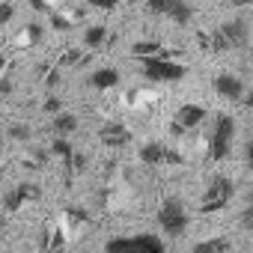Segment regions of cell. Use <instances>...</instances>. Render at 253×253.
I'll return each instance as SVG.
<instances>
[{"label":"cell","instance_id":"6da1fadb","mask_svg":"<svg viewBox=\"0 0 253 253\" xmlns=\"http://www.w3.org/2000/svg\"><path fill=\"white\" fill-rule=\"evenodd\" d=\"M247 39H250V30H247V21H244V18H232V21L220 24V27L211 33V39H209V33H203V45H211L214 51L244 48Z\"/></svg>","mask_w":253,"mask_h":253},{"label":"cell","instance_id":"7a4b0ae2","mask_svg":"<svg viewBox=\"0 0 253 253\" xmlns=\"http://www.w3.org/2000/svg\"><path fill=\"white\" fill-rule=\"evenodd\" d=\"M140 66H143V78H146L149 84H179V81L188 75V69H185L182 63L170 60V54H161V57H143Z\"/></svg>","mask_w":253,"mask_h":253},{"label":"cell","instance_id":"3957f363","mask_svg":"<svg viewBox=\"0 0 253 253\" xmlns=\"http://www.w3.org/2000/svg\"><path fill=\"white\" fill-rule=\"evenodd\" d=\"M104 253H167L164 241L152 232L143 235H119L104 244Z\"/></svg>","mask_w":253,"mask_h":253},{"label":"cell","instance_id":"277c9868","mask_svg":"<svg viewBox=\"0 0 253 253\" xmlns=\"http://www.w3.org/2000/svg\"><path fill=\"white\" fill-rule=\"evenodd\" d=\"M232 143H235V119L220 113L214 119V131L209 137V158L211 161H226L229 152H232Z\"/></svg>","mask_w":253,"mask_h":253},{"label":"cell","instance_id":"5b68a950","mask_svg":"<svg viewBox=\"0 0 253 253\" xmlns=\"http://www.w3.org/2000/svg\"><path fill=\"white\" fill-rule=\"evenodd\" d=\"M232 197H235V185H232V179H226V176H214V179L209 182L206 194H203L200 211H203V214L220 211V209H226V206L232 203Z\"/></svg>","mask_w":253,"mask_h":253},{"label":"cell","instance_id":"8992f818","mask_svg":"<svg viewBox=\"0 0 253 253\" xmlns=\"http://www.w3.org/2000/svg\"><path fill=\"white\" fill-rule=\"evenodd\" d=\"M158 226H161L170 238H176V235H182V232L188 229V211H185L182 200L170 197L167 203H161V209H158Z\"/></svg>","mask_w":253,"mask_h":253},{"label":"cell","instance_id":"52a82bcc","mask_svg":"<svg viewBox=\"0 0 253 253\" xmlns=\"http://www.w3.org/2000/svg\"><path fill=\"white\" fill-rule=\"evenodd\" d=\"M146 9L152 15H161V18H170L176 24H191L194 21V6L188 0H146Z\"/></svg>","mask_w":253,"mask_h":253},{"label":"cell","instance_id":"ba28073f","mask_svg":"<svg viewBox=\"0 0 253 253\" xmlns=\"http://www.w3.org/2000/svg\"><path fill=\"white\" fill-rule=\"evenodd\" d=\"M206 107L203 104H182L176 119H173V134H185V131H194L197 125L206 119Z\"/></svg>","mask_w":253,"mask_h":253},{"label":"cell","instance_id":"9c48e42d","mask_svg":"<svg viewBox=\"0 0 253 253\" xmlns=\"http://www.w3.org/2000/svg\"><path fill=\"white\" fill-rule=\"evenodd\" d=\"M211 84H214V92H217L220 98H226V101H241V98L247 95V86H244V81H241L238 75L223 72V75H217Z\"/></svg>","mask_w":253,"mask_h":253},{"label":"cell","instance_id":"30bf717a","mask_svg":"<svg viewBox=\"0 0 253 253\" xmlns=\"http://www.w3.org/2000/svg\"><path fill=\"white\" fill-rule=\"evenodd\" d=\"M140 161H143V164H182L185 158H182L176 149L164 146V143H146V146L140 149Z\"/></svg>","mask_w":253,"mask_h":253},{"label":"cell","instance_id":"8fae6325","mask_svg":"<svg viewBox=\"0 0 253 253\" xmlns=\"http://www.w3.org/2000/svg\"><path fill=\"white\" fill-rule=\"evenodd\" d=\"M39 194H42V188H39V185H33V182H21L15 191H9V194H6V209H9V211H18L24 203L39 200Z\"/></svg>","mask_w":253,"mask_h":253},{"label":"cell","instance_id":"7c38bea8","mask_svg":"<svg viewBox=\"0 0 253 253\" xmlns=\"http://www.w3.org/2000/svg\"><path fill=\"white\" fill-rule=\"evenodd\" d=\"M101 143L104 146H110V149H119V146H125L131 140V131H128V125H122V122H107L104 128H101Z\"/></svg>","mask_w":253,"mask_h":253},{"label":"cell","instance_id":"4fadbf2b","mask_svg":"<svg viewBox=\"0 0 253 253\" xmlns=\"http://www.w3.org/2000/svg\"><path fill=\"white\" fill-rule=\"evenodd\" d=\"M119 72L116 69H95L89 78H86V84L92 86V89H113V86H119Z\"/></svg>","mask_w":253,"mask_h":253},{"label":"cell","instance_id":"5bb4252c","mask_svg":"<svg viewBox=\"0 0 253 253\" xmlns=\"http://www.w3.org/2000/svg\"><path fill=\"white\" fill-rule=\"evenodd\" d=\"M75 128H78V116L75 113H57L54 116V131H57V137H69Z\"/></svg>","mask_w":253,"mask_h":253},{"label":"cell","instance_id":"9a60e30c","mask_svg":"<svg viewBox=\"0 0 253 253\" xmlns=\"http://www.w3.org/2000/svg\"><path fill=\"white\" fill-rule=\"evenodd\" d=\"M104 42H107V27L95 24V27H86V30H84V45H86V48L98 51V48H101Z\"/></svg>","mask_w":253,"mask_h":253},{"label":"cell","instance_id":"2e32d148","mask_svg":"<svg viewBox=\"0 0 253 253\" xmlns=\"http://www.w3.org/2000/svg\"><path fill=\"white\" fill-rule=\"evenodd\" d=\"M51 155H57L60 161H66V167H72V158H75V149L66 137H54L51 140Z\"/></svg>","mask_w":253,"mask_h":253},{"label":"cell","instance_id":"e0dca14e","mask_svg":"<svg viewBox=\"0 0 253 253\" xmlns=\"http://www.w3.org/2000/svg\"><path fill=\"white\" fill-rule=\"evenodd\" d=\"M226 250H229L226 238H206V241L194 244V253H226Z\"/></svg>","mask_w":253,"mask_h":253},{"label":"cell","instance_id":"ac0fdd59","mask_svg":"<svg viewBox=\"0 0 253 253\" xmlns=\"http://www.w3.org/2000/svg\"><path fill=\"white\" fill-rule=\"evenodd\" d=\"M131 54L143 60V57H161V54H167V51H164V45H161V42H134Z\"/></svg>","mask_w":253,"mask_h":253},{"label":"cell","instance_id":"d6986e66","mask_svg":"<svg viewBox=\"0 0 253 253\" xmlns=\"http://www.w3.org/2000/svg\"><path fill=\"white\" fill-rule=\"evenodd\" d=\"M9 137L12 140H30V125H21V122H15V125H9Z\"/></svg>","mask_w":253,"mask_h":253},{"label":"cell","instance_id":"ffe728a7","mask_svg":"<svg viewBox=\"0 0 253 253\" xmlns=\"http://www.w3.org/2000/svg\"><path fill=\"white\" fill-rule=\"evenodd\" d=\"M12 15H15V6L3 0V3H0V27H6V24L12 21Z\"/></svg>","mask_w":253,"mask_h":253},{"label":"cell","instance_id":"44dd1931","mask_svg":"<svg viewBox=\"0 0 253 253\" xmlns=\"http://www.w3.org/2000/svg\"><path fill=\"white\" fill-rule=\"evenodd\" d=\"M81 63H84V54L81 51H66L63 60H60V66H81Z\"/></svg>","mask_w":253,"mask_h":253},{"label":"cell","instance_id":"7402d4cb","mask_svg":"<svg viewBox=\"0 0 253 253\" xmlns=\"http://www.w3.org/2000/svg\"><path fill=\"white\" fill-rule=\"evenodd\" d=\"M42 110H45V113H51V116H57V113H63V101L51 95V98H45V104H42Z\"/></svg>","mask_w":253,"mask_h":253},{"label":"cell","instance_id":"603a6c76","mask_svg":"<svg viewBox=\"0 0 253 253\" xmlns=\"http://www.w3.org/2000/svg\"><path fill=\"white\" fill-rule=\"evenodd\" d=\"M89 6H95V9H104V12H110V9H116L119 6V0H86Z\"/></svg>","mask_w":253,"mask_h":253},{"label":"cell","instance_id":"cb8c5ba5","mask_svg":"<svg viewBox=\"0 0 253 253\" xmlns=\"http://www.w3.org/2000/svg\"><path fill=\"white\" fill-rule=\"evenodd\" d=\"M241 220H244V226H247V229H253V200H250V203H247V209L241 211Z\"/></svg>","mask_w":253,"mask_h":253},{"label":"cell","instance_id":"d4e9b609","mask_svg":"<svg viewBox=\"0 0 253 253\" xmlns=\"http://www.w3.org/2000/svg\"><path fill=\"white\" fill-rule=\"evenodd\" d=\"M57 84H60V69H51V72H48V78H45V86H48V89H54Z\"/></svg>","mask_w":253,"mask_h":253},{"label":"cell","instance_id":"484cf974","mask_svg":"<svg viewBox=\"0 0 253 253\" xmlns=\"http://www.w3.org/2000/svg\"><path fill=\"white\" fill-rule=\"evenodd\" d=\"M48 18H51V24H54V27H57V30H66V27H69V21H66V18H60V15H57V12H51V15H48Z\"/></svg>","mask_w":253,"mask_h":253},{"label":"cell","instance_id":"4316f807","mask_svg":"<svg viewBox=\"0 0 253 253\" xmlns=\"http://www.w3.org/2000/svg\"><path fill=\"white\" fill-rule=\"evenodd\" d=\"M27 33H30V42H39V39H42V27H39V24H30Z\"/></svg>","mask_w":253,"mask_h":253},{"label":"cell","instance_id":"83f0119b","mask_svg":"<svg viewBox=\"0 0 253 253\" xmlns=\"http://www.w3.org/2000/svg\"><path fill=\"white\" fill-rule=\"evenodd\" d=\"M12 92V81L9 78H0V95H9Z\"/></svg>","mask_w":253,"mask_h":253},{"label":"cell","instance_id":"f1b7e54d","mask_svg":"<svg viewBox=\"0 0 253 253\" xmlns=\"http://www.w3.org/2000/svg\"><path fill=\"white\" fill-rule=\"evenodd\" d=\"M33 6H36V9H42V12H48V15L54 12V9H51V6L45 3V0H33Z\"/></svg>","mask_w":253,"mask_h":253},{"label":"cell","instance_id":"f546056e","mask_svg":"<svg viewBox=\"0 0 253 253\" xmlns=\"http://www.w3.org/2000/svg\"><path fill=\"white\" fill-rule=\"evenodd\" d=\"M247 167L253 170V137H250V143H247Z\"/></svg>","mask_w":253,"mask_h":253},{"label":"cell","instance_id":"4dcf8cb0","mask_svg":"<svg viewBox=\"0 0 253 253\" xmlns=\"http://www.w3.org/2000/svg\"><path fill=\"white\" fill-rule=\"evenodd\" d=\"M232 6H253V0H229Z\"/></svg>","mask_w":253,"mask_h":253},{"label":"cell","instance_id":"1f68e13d","mask_svg":"<svg viewBox=\"0 0 253 253\" xmlns=\"http://www.w3.org/2000/svg\"><path fill=\"white\" fill-rule=\"evenodd\" d=\"M6 69V60H3V54H0V72H3Z\"/></svg>","mask_w":253,"mask_h":253},{"label":"cell","instance_id":"d6a6232c","mask_svg":"<svg viewBox=\"0 0 253 253\" xmlns=\"http://www.w3.org/2000/svg\"><path fill=\"white\" fill-rule=\"evenodd\" d=\"M0 232H3V217H0Z\"/></svg>","mask_w":253,"mask_h":253},{"label":"cell","instance_id":"836d02e7","mask_svg":"<svg viewBox=\"0 0 253 253\" xmlns=\"http://www.w3.org/2000/svg\"><path fill=\"white\" fill-rule=\"evenodd\" d=\"M0 54H3V45H0Z\"/></svg>","mask_w":253,"mask_h":253},{"label":"cell","instance_id":"e575fe53","mask_svg":"<svg viewBox=\"0 0 253 253\" xmlns=\"http://www.w3.org/2000/svg\"><path fill=\"white\" fill-rule=\"evenodd\" d=\"M0 134H3V128H0Z\"/></svg>","mask_w":253,"mask_h":253}]
</instances>
